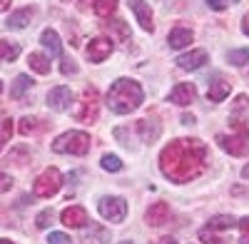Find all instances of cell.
<instances>
[{
    "label": "cell",
    "instance_id": "44dd1931",
    "mask_svg": "<svg viewBox=\"0 0 249 244\" xmlns=\"http://www.w3.org/2000/svg\"><path fill=\"white\" fill-rule=\"evenodd\" d=\"M237 225V219L232 214H217L210 219V225H207V229H212V232H224V229H232Z\"/></svg>",
    "mask_w": 249,
    "mask_h": 244
},
{
    "label": "cell",
    "instance_id": "7bdbcfd3",
    "mask_svg": "<svg viewBox=\"0 0 249 244\" xmlns=\"http://www.w3.org/2000/svg\"><path fill=\"white\" fill-rule=\"evenodd\" d=\"M242 177H244V179H249V165H247V167L242 170Z\"/></svg>",
    "mask_w": 249,
    "mask_h": 244
},
{
    "label": "cell",
    "instance_id": "bcb514c9",
    "mask_svg": "<svg viewBox=\"0 0 249 244\" xmlns=\"http://www.w3.org/2000/svg\"><path fill=\"white\" fill-rule=\"evenodd\" d=\"M234 3H239V0H234Z\"/></svg>",
    "mask_w": 249,
    "mask_h": 244
},
{
    "label": "cell",
    "instance_id": "8fae6325",
    "mask_svg": "<svg viewBox=\"0 0 249 244\" xmlns=\"http://www.w3.org/2000/svg\"><path fill=\"white\" fill-rule=\"evenodd\" d=\"M127 5H130V10L135 13L140 28H142L144 33H152V30H155V23H152V10H150V5L144 3V0H127Z\"/></svg>",
    "mask_w": 249,
    "mask_h": 244
},
{
    "label": "cell",
    "instance_id": "484cf974",
    "mask_svg": "<svg viewBox=\"0 0 249 244\" xmlns=\"http://www.w3.org/2000/svg\"><path fill=\"white\" fill-rule=\"evenodd\" d=\"M227 60L234 65V68H242L249 63V48H242V50H230L227 52Z\"/></svg>",
    "mask_w": 249,
    "mask_h": 244
},
{
    "label": "cell",
    "instance_id": "2e32d148",
    "mask_svg": "<svg viewBox=\"0 0 249 244\" xmlns=\"http://www.w3.org/2000/svg\"><path fill=\"white\" fill-rule=\"evenodd\" d=\"M30 20H33V8H20V10L10 13L5 28H10V30H23V28L30 25Z\"/></svg>",
    "mask_w": 249,
    "mask_h": 244
},
{
    "label": "cell",
    "instance_id": "f1b7e54d",
    "mask_svg": "<svg viewBox=\"0 0 249 244\" xmlns=\"http://www.w3.org/2000/svg\"><path fill=\"white\" fill-rule=\"evenodd\" d=\"M35 117H23V120H20V125H18V130H20V135H30V132H35Z\"/></svg>",
    "mask_w": 249,
    "mask_h": 244
},
{
    "label": "cell",
    "instance_id": "3957f363",
    "mask_svg": "<svg viewBox=\"0 0 249 244\" xmlns=\"http://www.w3.org/2000/svg\"><path fill=\"white\" fill-rule=\"evenodd\" d=\"M53 152L57 155H88L90 152V135L82 132V130H70V132H62L55 142H53Z\"/></svg>",
    "mask_w": 249,
    "mask_h": 244
},
{
    "label": "cell",
    "instance_id": "7402d4cb",
    "mask_svg": "<svg viewBox=\"0 0 249 244\" xmlns=\"http://www.w3.org/2000/svg\"><path fill=\"white\" fill-rule=\"evenodd\" d=\"M30 87H33L30 75H18V77H15V83H13V87H10V97H13V100H20Z\"/></svg>",
    "mask_w": 249,
    "mask_h": 244
},
{
    "label": "cell",
    "instance_id": "d6986e66",
    "mask_svg": "<svg viewBox=\"0 0 249 244\" xmlns=\"http://www.w3.org/2000/svg\"><path fill=\"white\" fill-rule=\"evenodd\" d=\"M40 43H43V48H45V50H50V55H53V57H60V55H62V43H60V35H57L55 30L45 28V30H43V35H40Z\"/></svg>",
    "mask_w": 249,
    "mask_h": 244
},
{
    "label": "cell",
    "instance_id": "cb8c5ba5",
    "mask_svg": "<svg viewBox=\"0 0 249 244\" xmlns=\"http://www.w3.org/2000/svg\"><path fill=\"white\" fill-rule=\"evenodd\" d=\"M92 10H95V15H100V17H110V15L117 10V0H95Z\"/></svg>",
    "mask_w": 249,
    "mask_h": 244
},
{
    "label": "cell",
    "instance_id": "ab89813d",
    "mask_svg": "<svg viewBox=\"0 0 249 244\" xmlns=\"http://www.w3.org/2000/svg\"><path fill=\"white\" fill-rule=\"evenodd\" d=\"M155 244H177V242H175V237H162V239H157Z\"/></svg>",
    "mask_w": 249,
    "mask_h": 244
},
{
    "label": "cell",
    "instance_id": "f6af8a7d",
    "mask_svg": "<svg viewBox=\"0 0 249 244\" xmlns=\"http://www.w3.org/2000/svg\"><path fill=\"white\" fill-rule=\"evenodd\" d=\"M0 95H3V80H0Z\"/></svg>",
    "mask_w": 249,
    "mask_h": 244
},
{
    "label": "cell",
    "instance_id": "6da1fadb",
    "mask_svg": "<svg viewBox=\"0 0 249 244\" xmlns=\"http://www.w3.org/2000/svg\"><path fill=\"white\" fill-rule=\"evenodd\" d=\"M204 167H207V147L199 139L182 137V139L170 142V145L160 152L162 174L172 182H177V185L197 179L204 172Z\"/></svg>",
    "mask_w": 249,
    "mask_h": 244
},
{
    "label": "cell",
    "instance_id": "f546056e",
    "mask_svg": "<svg viewBox=\"0 0 249 244\" xmlns=\"http://www.w3.org/2000/svg\"><path fill=\"white\" fill-rule=\"evenodd\" d=\"M50 222H53V209H45V212H40V214L35 217V225H37L40 229H48Z\"/></svg>",
    "mask_w": 249,
    "mask_h": 244
},
{
    "label": "cell",
    "instance_id": "e0dca14e",
    "mask_svg": "<svg viewBox=\"0 0 249 244\" xmlns=\"http://www.w3.org/2000/svg\"><path fill=\"white\" fill-rule=\"evenodd\" d=\"M192 30L190 28H175L170 35H167V43H170V48H175V50H182V48H187V45H190L192 43Z\"/></svg>",
    "mask_w": 249,
    "mask_h": 244
},
{
    "label": "cell",
    "instance_id": "ee69618b",
    "mask_svg": "<svg viewBox=\"0 0 249 244\" xmlns=\"http://www.w3.org/2000/svg\"><path fill=\"white\" fill-rule=\"evenodd\" d=\"M0 244H13V242H8V239H0Z\"/></svg>",
    "mask_w": 249,
    "mask_h": 244
},
{
    "label": "cell",
    "instance_id": "603a6c76",
    "mask_svg": "<svg viewBox=\"0 0 249 244\" xmlns=\"http://www.w3.org/2000/svg\"><path fill=\"white\" fill-rule=\"evenodd\" d=\"M20 55V45L18 43H8V40H0V63H13V60Z\"/></svg>",
    "mask_w": 249,
    "mask_h": 244
},
{
    "label": "cell",
    "instance_id": "7a4b0ae2",
    "mask_svg": "<svg viewBox=\"0 0 249 244\" xmlns=\"http://www.w3.org/2000/svg\"><path fill=\"white\" fill-rule=\"evenodd\" d=\"M142 100H144V92H142L140 83H135V80H130V77L115 80V83L110 85V90H107V105L117 115L135 112L142 105Z\"/></svg>",
    "mask_w": 249,
    "mask_h": 244
},
{
    "label": "cell",
    "instance_id": "74e56055",
    "mask_svg": "<svg viewBox=\"0 0 249 244\" xmlns=\"http://www.w3.org/2000/svg\"><path fill=\"white\" fill-rule=\"evenodd\" d=\"M207 5H210L212 10H227L230 3H227V0H207Z\"/></svg>",
    "mask_w": 249,
    "mask_h": 244
},
{
    "label": "cell",
    "instance_id": "277c9868",
    "mask_svg": "<svg viewBox=\"0 0 249 244\" xmlns=\"http://www.w3.org/2000/svg\"><path fill=\"white\" fill-rule=\"evenodd\" d=\"M234 135H217V142L224 152H230L232 157H244L249 152V125L234 120L232 122Z\"/></svg>",
    "mask_w": 249,
    "mask_h": 244
},
{
    "label": "cell",
    "instance_id": "1f68e13d",
    "mask_svg": "<svg viewBox=\"0 0 249 244\" xmlns=\"http://www.w3.org/2000/svg\"><path fill=\"white\" fill-rule=\"evenodd\" d=\"M239 232H242V237H239V244H249V217H242L239 222Z\"/></svg>",
    "mask_w": 249,
    "mask_h": 244
},
{
    "label": "cell",
    "instance_id": "ba28073f",
    "mask_svg": "<svg viewBox=\"0 0 249 244\" xmlns=\"http://www.w3.org/2000/svg\"><path fill=\"white\" fill-rule=\"evenodd\" d=\"M112 50H115V45L110 37H92L85 48V57L90 63H102V60H107L112 55Z\"/></svg>",
    "mask_w": 249,
    "mask_h": 244
},
{
    "label": "cell",
    "instance_id": "8d00e7d4",
    "mask_svg": "<svg viewBox=\"0 0 249 244\" xmlns=\"http://www.w3.org/2000/svg\"><path fill=\"white\" fill-rule=\"evenodd\" d=\"M62 75H72V72H77V65L72 63V60H62Z\"/></svg>",
    "mask_w": 249,
    "mask_h": 244
},
{
    "label": "cell",
    "instance_id": "d6a6232c",
    "mask_svg": "<svg viewBox=\"0 0 249 244\" xmlns=\"http://www.w3.org/2000/svg\"><path fill=\"white\" fill-rule=\"evenodd\" d=\"M48 244H72V239L68 234H62V232H50Z\"/></svg>",
    "mask_w": 249,
    "mask_h": 244
},
{
    "label": "cell",
    "instance_id": "60d3db41",
    "mask_svg": "<svg viewBox=\"0 0 249 244\" xmlns=\"http://www.w3.org/2000/svg\"><path fill=\"white\" fill-rule=\"evenodd\" d=\"M10 3H13V0H0V13H5L10 8Z\"/></svg>",
    "mask_w": 249,
    "mask_h": 244
},
{
    "label": "cell",
    "instance_id": "d590c367",
    "mask_svg": "<svg viewBox=\"0 0 249 244\" xmlns=\"http://www.w3.org/2000/svg\"><path fill=\"white\" fill-rule=\"evenodd\" d=\"M247 105H249V97H247V95H237V100H234V112H242Z\"/></svg>",
    "mask_w": 249,
    "mask_h": 244
},
{
    "label": "cell",
    "instance_id": "ffe728a7",
    "mask_svg": "<svg viewBox=\"0 0 249 244\" xmlns=\"http://www.w3.org/2000/svg\"><path fill=\"white\" fill-rule=\"evenodd\" d=\"M28 65H30V70H35L37 75H48V72H50V57L43 55V52H30Z\"/></svg>",
    "mask_w": 249,
    "mask_h": 244
},
{
    "label": "cell",
    "instance_id": "30bf717a",
    "mask_svg": "<svg viewBox=\"0 0 249 244\" xmlns=\"http://www.w3.org/2000/svg\"><path fill=\"white\" fill-rule=\"evenodd\" d=\"M70 103H72V92H70V87H65V85H57V87H53V90L48 92V107L55 110V112L70 110Z\"/></svg>",
    "mask_w": 249,
    "mask_h": 244
},
{
    "label": "cell",
    "instance_id": "5b68a950",
    "mask_svg": "<svg viewBox=\"0 0 249 244\" xmlns=\"http://www.w3.org/2000/svg\"><path fill=\"white\" fill-rule=\"evenodd\" d=\"M60 187H62V174H60V170H57V167H48L43 174L35 179L33 194H35V197H43V199H50V197H55V194L60 192Z\"/></svg>",
    "mask_w": 249,
    "mask_h": 244
},
{
    "label": "cell",
    "instance_id": "ac0fdd59",
    "mask_svg": "<svg viewBox=\"0 0 249 244\" xmlns=\"http://www.w3.org/2000/svg\"><path fill=\"white\" fill-rule=\"evenodd\" d=\"M232 92V83H227V80H214V83L210 85V90H207V100L210 103H222V100H227Z\"/></svg>",
    "mask_w": 249,
    "mask_h": 244
},
{
    "label": "cell",
    "instance_id": "e575fe53",
    "mask_svg": "<svg viewBox=\"0 0 249 244\" xmlns=\"http://www.w3.org/2000/svg\"><path fill=\"white\" fill-rule=\"evenodd\" d=\"M10 187H13V179H10L5 172H0V194H5Z\"/></svg>",
    "mask_w": 249,
    "mask_h": 244
},
{
    "label": "cell",
    "instance_id": "9a60e30c",
    "mask_svg": "<svg viewBox=\"0 0 249 244\" xmlns=\"http://www.w3.org/2000/svg\"><path fill=\"white\" fill-rule=\"evenodd\" d=\"M144 219H147V225H152V227L164 225V222L170 219V205L167 202H155V205L144 212Z\"/></svg>",
    "mask_w": 249,
    "mask_h": 244
},
{
    "label": "cell",
    "instance_id": "83f0119b",
    "mask_svg": "<svg viewBox=\"0 0 249 244\" xmlns=\"http://www.w3.org/2000/svg\"><path fill=\"white\" fill-rule=\"evenodd\" d=\"M13 137V120H3L0 122V150H3Z\"/></svg>",
    "mask_w": 249,
    "mask_h": 244
},
{
    "label": "cell",
    "instance_id": "d4e9b609",
    "mask_svg": "<svg viewBox=\"0 0 249 244\" xmlns=\"http://www.w3.org/2000/svg\"><path fill=\"white\" fill-rule=\"evenodd\" d=\"M107 30H112L117 35L120 43H127L130 40V30H127V23H122V20H112V23H105Z\"/></svg>",
    "mask_w": 249,
    "mask_h": 244
},
{
    "label": "cell",
    "instance_id": "f35d334b",
    "mask_svg": "<svg viewBox=\"0 0 249 244\" xmlns=\"http://www.w3.org/2000/svg\"><path fill=\"white\" fill-rule=\"evenodd\" d=\"M242 33L244 35H249V13L244 15V20H242Z\"/></svg>",
    "mask_w": 249,
    "mask_h": 244
},
{
    "label": "cell",
    "instance_id": "7c38bea8",
    "mask_svg": "<svg viewBox=\"0 0 249 244\" xmlns=\"http://www.w3.org/2000/svg\"><path fill=\"white\" fill-rule=\"evenodd\" d=\"M195 97H197V90H195L192 83H179V85H175L172 92H170V103H175V105H179V107H187V105L195 103Z\"/></svg>",
    "mask_w": 249,
    "mask_h": 244
},
{
    "label": "cell",
    "instance_id": "4316f807",
    "mask_svg": "<svg viewBox=\"0 0 249 244\" xmlns=\"http://www.w3.org/2000/svg\"><path fill=\"white\" fill-rule=\"evenodd\" d=\"M100 165H102V170H105V172H120L122 170V159L117 155H105Z\"/></svg>",
    "mask_w": 249,
    "mask_h": 244
},
{
    "label": "cell",
    "instance_id": "8992f818",
    "mask_svg": "<svg viewBox=\"0 0 249 244\" xmlns=\"http://www.w3.org/2000/svg\"><path fill=\"white\" fill-rule=\"evenodd\" d=\"M97 112H100V103H97V90L95 87H90V90H85L82 92V97H80V103H77V107H75V120L77 122H85V125H92V122L97 120Z\"/></svg>",
    "mask_w": 249,
    "mask_h": 244
},
{
    "label": "cell",
    "instance_id": "9c48e42d",
    "mask_svg": "<svg viewBox=\"0 0 249 244\" xmlns=\"http://www.w3.org/2000/svg\"><path fill=\"white\" fill-rule=\"evenodd\" d=\"M60 222L65 227H70V229H82L88 225V209L85 207H80V205H70L68 209H62V214H60Z\"/></svg>",
    "mask_w": 249,
    "mask_h": 244
},
{
    "label": "cell",
    "instance_id": "4fadbf2b",
    "mask_svg": "<svg viewBox=\"0 0 249 244\" xmlns=\"http://www.w3.org/2000/svg\"><path fill=\"white\" fill-rule=\"evenodd\" d=\"M207 57H210L207 50H190L177 57V65H179V70H199L207 63Z\"/></svg>",
    "mask_w": 249,
    "mask_h": 244
},
{
    "label": "cell",
    "instance_id": "836d02e7",
    "mask_svg": "<svg viewBox=\"0 0 249 244\" xmlns=\"http://www.w3.org/2000/svg\"><path fill=\"white\" fill-rule=\"evenodd\" d=\"M199 239H202L204 244H224L219 237H214V234H212V229H202V232H199Z\"/></svg>",
    "mask_w": 249,
    "mask_h": 244
},
{
    "label": "cell",
    "instance_id": "b9f144b4",
    "mask_svg": "<svg viewBox=\"0 0 249 244\" xmlns=\"http://www.w3.org/2000/svg\"><path fill=\"white\" fill-rule=\"evenodd\" d=\"M182 122L184 125H195V117L192 115H182Z\"/></svg>",
    "mask_w": 249,
    "mask_h": 244
},
{
    "label": "cell",
    "instance_id": "5bb4252c",
    "mask_svg": "<svg viewBox=\"0 0 249 244\" xmlns=\"http://www.w3.org/2000/svg\"><path fill=\"white\" fill-rule=\"evenodd\" d=\"M137 135H140V139H142V142H150V145H152V142L162 135V125H160L157 120L144 117V120H140V122H137Z\"/></svg>",
    "mask_w": 249,
    "mask_h": 244
},
{
    "label": "cell",
    "instance_id": "52a82bcc",
    "mask_svg": "<svg viewBox=\"0 0 249 244\" xmlns=\"http://www.w3.org/2000/svg\"><path fill=\"white\" fill-rule=\"evenodd\" d=\"M97 212L105 217V219L120 225V222L127 217V202H124L122 197H102L97 202Z\"/></svg>",
    "mask_w": 249,
    "mask_h": 244
},
{
    "label": "cell",
    "instance_id": "4dcf8cb0",
    "mask_svg": "<svg viewBox=\"0 0 249 244\" xmlns=\"http://www.w3.org/2000/svg\"><path fill=\"white\" fill-rule=\"evenodd\" d=\"M25 157H28V150H25V147H15V150L10 152L8 162H15V165H23V162H25Z\"/></svg>",
    "mask_w": 249,
    "mask_h": 244
}]
</instances>
